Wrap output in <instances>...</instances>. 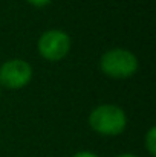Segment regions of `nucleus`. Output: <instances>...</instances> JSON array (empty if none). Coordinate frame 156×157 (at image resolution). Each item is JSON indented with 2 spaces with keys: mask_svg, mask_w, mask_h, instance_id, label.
<instances>
[{
  "mask_svg": "<svg viewBox=\"0 0 156 157\" xmlns=\"http://www.w3.org/2000/svg\"><path fill=\"white\" fill-rule=\"evenodd\" d=\"M74 157H98V156L94 154V153H90V151H80V153L74 154Z\"/></svg>",
  "mask_w": 156,
  "mask_h": 157,
  "instance_id": "obj_7",
  "label": "nucleus"
},
{
  "mask_svg": "<svg viewBox=\"0 0 156 157\" xmlns=\"http://www.w3.org/2000/svg\"><path fill=\"white\" fill-rule=\"evenodd\" d=\"M28 3H31L32 6H37V8H43V6L49 5L51 0H28Z\"/></svg>",
  "mask_w": 156,
  "mask_h": 157,
  "instance_id": "obj_6",
  "label": "nucleus"
},
{
  "mask_svg": "<svg viewBox=\"0 0 156 157\" xmlns=\"http://www.w3.org/2000/svg\"><path fill=\"white\" fill-rule=\"evenodd\" d=\"M70 51V38L64 31L49 29L38 38V52L48 61H60Z\"/></svg>",
  "mask_w": 156,
  "mask_h": 157,
  "instance_id": "obj_4",
  "label": "nucleus"
},
{
  "mask_svg": "<svg viewBox=\"0 0 156 157\" xmlns=\"http://www.w3.org/2000/svg\"><path fill=\"white\" fill-rule=\"evenodd\" d=\"M116 157H138L135 154H121V156H116Z\"/></svg>",
  "mask_w": 156,
  "mask_h": 157,
  "instance_id": "obj_8",
  "label": "nucleus"
},
{
  "mask_svg": "<svg viewBox=\"0 0 156 157\" xmlns=\"http://www.w3.org/2000/svg\"><path fill=\"white\" fill-rule=\"evenodd\" d=\"M32 78V67L28 61L14 58L2 64L0 84L9 90H18L29 84Z\"/></svg>",
  "mask_w": 156,
  "mask_h": 157,
  "instance_id": "obj_3",
  "label": "nucleus"
},
{
  "mask_svg": "<svg viewBox=\"0 0 156 157\" xmlns=\"http://www.w3.org/2000/svg\"><path fill=\"white\" fill-rule=\"evenodd\" d=\"M89 125L103 136H118L127 125V116L118 105L103 104L95 107L89 114Z\"/></svg>",
  "mask_w": 156,
  "mask_h": 157,
  "instance_id": "obj_1",
  "label": "nucleus"
},
{
  "mask_svg": "<svg viewBox=\"0 0 156 157\" xmlns=\"http://www.w3.org/2000/svg\"><path fill=\"white\" fill-rule=\"evenodd\" d=\"M100 67L104 75L113 79H127L138 70V58L127 49L115 48L103 53Z\"/></svg>",
  "mask_w": 156,
  "mask_h": 157,
  "instance_id": "obj_2",
  "label": "nucleus"
},
{
  "mask_svg": "<svg viewBox=\"0 0 156 157\" xmlns=\"http://www.w3.org/2000/svg\"><path fill=\"white\" fill-rule=\"evenodd\" d=\"M146 148L152 157L156 156V128L150 127V130L146 134Z\"/></svg>",
  "mask_w": 156,
  "mask_h": 157,
  "instance_id": "obj_5",
  "label": "nucleus"
}]
</instances>
